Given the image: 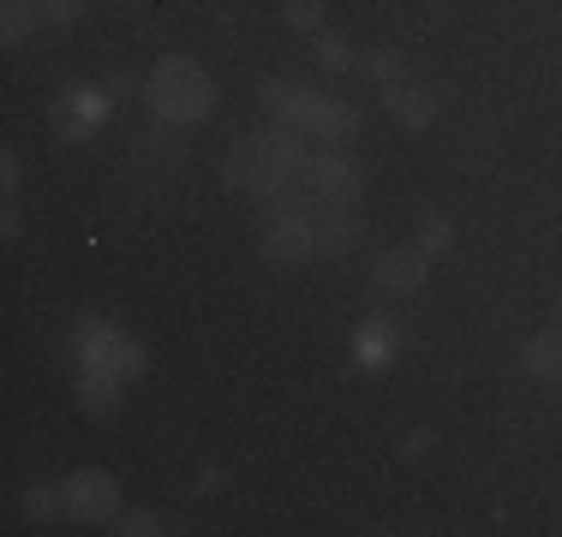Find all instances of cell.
Returning a JSON list of instances; mask_svg holds the SVG:
<instances>
[{
	"label": "cell",
	"instance_id": "cell-1",
	"mask_svg": "<svg viewBox=\"0 0 562 537\" xmlns=\"http://www.w3.org/2000/svg\"><path fill=\"white\" fill-rule=\"evenodd\" d=\"M144 102H150V114L162 126H198L216 107V78L198 60H186V54H168L150 72V84H144Z\"/></svg>",
	"mask_w": 562,
	"mask_h": 537
},
{
	"label": "cell",
	"instance_id": "cell-2",
	"mask_svg": "<svg viewBox=\"0 0 562 537\" xmlns=\"http://www.w3.org/2000/svg\"><path fill=\"white\" fill-rule=\"evenodd\" d=\"M72 346H78V358L85 365H102V370H114V376H138L144 370V346L132 341V334H120L114 322H102V317H85L72 329Z\"/></svg>",
	"mask_w": 562,
	"mask_h": 537
},
{
	"label": "cell",
	"instance_id": "cell-3",
	"mask_svg": "<svg viewBox=\"0 0 562 537\" xmlns=\"http://www.w3.org/2000/svg\"><path fill=\"white\" fill-rule=\"evenodd\" d=\"M258 258H263V263H305V258H317V209L263 215Z\"/></svg>",
	"mask_w": 562,
	"mask_h": 537
},
{
	"label": "cell",
	"instance_id": "cell-4",
	"mask_svg": "<svg viewBox=\"0 0 562 537\" xmlns=\"http://www.w3.org/2000/svg\"><path fill=\"white\" fill-rule=\"evenodd\" d=\"M251 144H258V156L270 161V168H276L288 185H305V180H312V161H317V156L305 150V132H300V126H270V132H258Z\"/></svg>",
	"mask_w": 562,
	"mask_h": 537
},
{
	"label": "cell",
	"instance_id": "cell-5",
	"mask_svg": "<svg viewBox=\"0 0 562 537\" xmlns=\"http://www.w3.org/2000/svg\"><path fill=\"white\" fill-rule=\"evenodd\" d=\"M317 192V204H359V185H366V173H359V161L347 156V150H336L329 144L324 156L312 161V180H305Z\"/></svg>",
	"mask_w": 562,
	"mask_h": 537
},
{
	"label": "cell",
	"instance_id": "cell-6",
	"mask_svg": "<svg viewBox=\"0 0 562 537\" xmlns=\"http://www.w3.org/2000/svg\"><path fill=\"white\" fill-rule=\"evenodd\" d=\"M66 495V514L72 519H114L120 514V483L109 472H72L60 483Z\"/></svg>",
	"mask_w": 562,
	"mask_h": 537
},
{
	"label": "cell",
	"instance_id": "cell-7",
	"mask_svg": "<svg viewBox=\"0 0 562 537\" xmlns=\"http://www.w3.org/2000/svg\"><path fill=\"white\" fill-rule=\"evenodd\" d=\"M258 102H263V114L276 119V126H312V114L324 107V90H312V84H263L258 90Z\"/></svg>",
	"mask_w": 562,
	"mask_h": 537
},
{
	"label": "cell",
	"instance_id": "cell-8",
	"mask_svg": "<svg viewBox=\"0 0 562 537\" xmlns=\"http://www.w3.org/2000/svg\"><path fill=\"white\" fill-rule=\"evenodd\" d=\"M431 281V258L419 245H401V251H383L378 258V287L383 293H419Z\"/></svg>",
	"mask_w": 562,
	"mask_h": 537
},
{
	"label": "cell",
	"instance_id": "cell-9",
	"mask_svg": "<svg viewBox=\"0 0 562 537\" xmlns=\"http://www.w3.org/2000/svg\"><path fill=\"white\" fill-rule=\"evenodd\" d=\"M359 245V204H317V251L347 258Z\"/></svg>",
	"mask_w": 562,
	"mask_h": 537
},
{
	"label": "cell",
	"instance_id": "cell-10",
	"mask_svg": "<svg viewBox=\"0 0 562 537\" xmlns=\"http://www.w3.org/2000/svg\"><path fill=\"white\" fill-rule=\"evenodd\" d=\"M383 107H390V119H401L407 132H425L437 119V96H431V90H419V84L383 90Z\"/></svg>",
	"mask_w": 562,
	"mask_h": 537
},
{
	"label": "cell",
	"instance_id": "cell-11",
	"mask_svg": "<svg viewBox=\"0 0 562 537\" xmlns=\"http://www.w3.org/2000/svg\"><path fill=\"white\" fill-rule=\"evenodd\" d=\"M120 388H126V376H114V370H102V365H85V370H78L72 395H78V407H85V412H97V419H102V412L120 407Z\"/></svg>",
	"mask_w": 562,
	"mask_h": 537
},
{
	"label": "cell",
	"instance_id": "cell-12",
	"mask_svg": "<svg viewBox=\"0 0 562 537\" xmlns=\"http://www.w3.org/2000/svg\"><path fill=\"white\" fill-rule=\"evenodd\" d=\"M520 370L539 376V382H562V329L532 334V341L520 346Z\"/></svg>",
	"mask_w": 562,
	"mask_h": 537
},
{
	"label": "cell",
	"instance_id": "cell-13",
	"mask_svg": "<svg viewBox=\"0 0 562 537\" xmlns=\"http://www.w3.org/2000/svg\"><path fill=\"white\" fill-rule=\"evenodd\" d=\"M353 353H359V365L383 370V365L395 358V322H390V317H366V322H359V341H353Z\"/></svg>",
	"mask_w": 562,
	"mask_h": 537
},
{
	"label": "cell",
	"instance_id": "cell-14",
	"mask_svg": "<svg viewBox=\"0 0 562 537\" xmlns=\"http://www.w3.org/2000/svg\"><path fill=\"white\" fill-rule=\"evenodd\" d=\"M359 132V107H347L336 96H324V107L312 114V126H305V138H324V144H347Z\"/></svg>",
	"mask_w": 562,
	"mask_h": 537
},
{
	"label": "cell",
	"instance_id": "cell-15",
	"mask_svg": "<svg viewBox=\"0 0 562 537\" xmlns=\"http://www.w3.org/2000/svg\"><path fill=\"white\" fill-rule=\"evenodd\" d=\"M102 114H109V96H97V90H66V132H97Z\"/></svg>",
	"mask_w": 562,
	"mask_h": 537
},
{
	"label": "cell",
	"instance_id": "cell-16",
	"mask_svg": "<svg viewBox=\"0 0 562 537\" xmlns=\"http://www.w3.org/2000/svg\"><path fill=\"white\" fill-rule=\"evenodd\" d=\"M36 24H43V7H36V0H7V12H0V43L19 48Z\"/></svg>",
	"mask_w": 562,
	"mask_h": 537
},
{
	"label": "cell",
	"instance_id": "cell-17",
	"mask_svg": "<svg viewBox=\"0 0 562 537\" xmlns=\"http://www.w3.org/2000/svg\"><path fill=\"white\" fill-rule=\"evenodd\" d=\"M281 19L300 36H324V0H281Z\"/></svg>",
	"mask_w": 562,
	"mask_h": 537
},
{
	"label": "cell",
	"instance_id": "cell-18",
	"mask_svg": "<svg viewBox=\"0 0 562 537\" xmlns=\"http://www.w3.org/2000/svg\"><path fill=\"white\" fill-rule=\"evenodd\" d=\"M366 72H371V78H378V84H383V90H395V84H407V60H401V54H395V48H378V54H371V60H366Z\"/></svg>",
	"mask_w": 562,
	"mask_h": 537
},
{
	"label": "cell",
	"instance_id": "cell-19",
	"mask_svg": "<svg viewBox=\"0 0 562 537\" xmlns=\"http://www.w3.org/2000/svg\"><path fill=\"white\" fill-rule=\"evenodd\" d=\"M449 245H454V221H449V215H431V221L419 227V251H425V258H443Z\"/></svg>",
	"mask_w": 562,
	"mask_h": 537
},
{
	"label": "cell",
	"instance_id": "cell-20",
	"mask_svg": "<svg viewBox=\"0 0 562 537\" xmlns=\"http://www.w3.org/2000/svg\"><path fill=\"white\" fill-rule=\"evenodd\" d=\"M317 66H324V72H353V48L341 43V36H317Z\"/></svg>",
	"mask_w": 562,
	"mask_h": 537
},
{
	"label": "cell",
	"instance_id": "cell-21",
	"mask_svg": "<svg viewBox=\"0 0 562 537\" xmlns=\"http://www.w3.org/2000/svg\"><path fill=\"white\" fill-rule=\"evenodd\" d=\"M36 7H43V24H55V31H72L85 19V0H36Z\"/></svg>",
	"mask_w": 562,
	"mask_h": 537
},
{
	"label": "cell",
	"instance_id": "cell-22",
	"mask_svg": "<svg viewBox=\"0 0 562 537\" xmlns=\"http://www.w3.org/2000/svg\"><path fill=\"white\" fill-rule=\"evenodd\" d=\"M66 507V495H55V490H24V514L36 519V526H43V519H55Z\"/></svg>",
	"mask_w": 562,
	"mask_h": 537
},
{
	"label": "cell",
	"instance_id": "cell-23",
	"mask_svg": "<svg viewBox=\"0 0 562 537\" xmlns=\"http://www.w3.org/2000/svg\"><path fill=\"white\" fill-rule=\"evenodd\" d=\"M114 532H126V537H156V532H168V526H162L156 514H144V507H138V514H120Z\"/></svg>",
	"mask_w": 562,
	"mask_h": 537
},
{
	"label": "cell",
	"instance_id": "cell-24",
	"mask_svg": "<svg viewBox=\"0 0 562 537\" xmlns=\"http://www.w3.org/2000/svg\"><path fill=\"white\" fill-rule=\"evenodd\" d=\"M0 185H7V197L19 192V156H12V150L0 156Z\"/></svg>",
	"mask_w": 562,
	"mask_h": 537
},
{
	"label": "cell",
	"instance_id": "cell-25",
	"mask_svg": "<svg viewBox=\"0 0 562 537\" xmlns=\"http://www.w3.org/2000/svg\"><path fill=\"white\" fill-rule=\"evenodd\" d=\"M0 233H7V245L19 239V209H12V197H7V215H0Z\"/></svg>",
	"mask_w": 562,
	"mask_h": 537
},
{
	"label": "cell",
	"instance_id": "cell-26",
	"mask_svg": "<svg viewBox=\"0 0 562 537\" xmlns=\"http://www.w3.org/2000/svg\"><path fill=\"white\" fill-rule=\"evenodd\" d=\"M551 329H562V299L551 305Z\"/></svg>",
	"mask_w": 562,
	"mask_h": 537
}]
</instances>
